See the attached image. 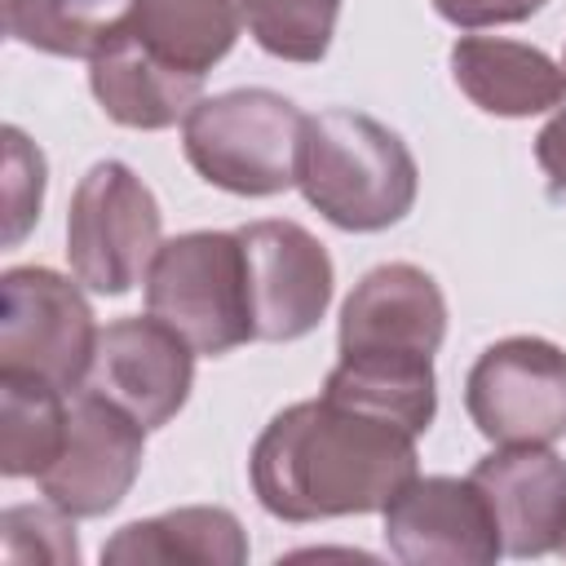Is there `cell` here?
<instances>
[{"mask_svg": "<svg viewBox=\"0 0 566 566\" xmlns=\"http://www.w3.org/2000/svg\"><path fill=\"white\" fill-rule=\"evenodd\" d=\"M256 504L279 522L380 513L416 478V433L340 398L283 407L252 442Z\"/></svg>", "mask_w": 566, "mask_h": 566, "instance_id": "cell-1", "label": "cell"}, {"mask_svg": "<svg viewBox=\"0 0 566 566\" xmlns=\"http://www.w3.org/2000/svg\"><path fill=\"white\" fill-rule=\"evenodd\" d=\"M296 186L305 203L349 234L398 226L420 190L411 146L367 111L332 106L305 115Z\"/></svg>", "mask_w": 566, "mask_h": 566, "instance_id": "cell-2", "label": "cell"}, {"mask_svg": "<svg viewBox=\"0 0 566 566\" xmlns=\"http://www.w3.org/2000/svg\"><path fill=\"white\" fill-rule=\"evenodd\" d=\"M305 115L274 88H230L199 97L181 119L190 168L243 199H270L296 186Z\"/></svg>", "mask_w": 566, "mask_h": 566, "instance_id": "cell-3", "label": "cell"}, {"mask_svg": "<svg viewBox=\"0 0 566 566\" xmlns=\"http://www.w3.org/2000/svg\"><path fill=\"white\" fill-rule=\"evenodd\" d=\"M146 314L208 358L256 340L239 230H186L164 239L146 270Z\"/></svg>", "mask_w": 566, "mask_h": 566, "instance_id": "cell-4", "label": "cell"}, {"mask_svg": "<svg viewBox=\"0 0 566 566\" xmlns=\"http://www.w3.org/2000/svg\"><path fill=\"white\" fill-rule=\"evenodd\" d=\"M159 234V199L124 159H97L80 177L66 212V261L88 292L124 296L133 283H146Z\"/></svg>", "mask_w": 566, "mask_h": 566, "instance_id": "cell-5", "label": "cell"}, {"mask_svg": "<svg viewBox=\"0 0 566 566\" xmlns=\"http://www.w3.org/2000/svg\"><path fill=\"white\" fill-rule=\"evenodd\" d=\"M84 283L49 265H13L0 274V367L31 371L75 394L97 354L93 305Z\"/></svg>", "mask_w": 566, "mask_h": 566, "instance_id": "cell-6", "label": "cell"}, {"mask_svg": "<svg viewBox=\"0 0 566 566\" xmlns=\"http://www.w3.org/2000/svg\"><path fill=\"white\" fill-rule=\"evenodd\" d=\"M464 411L495 447L566 438V349L544 336H504L464 376Z\"/></svg>", "mask_w": 566, "mask_h": 566, "instance_id": "cell-7", "label": "cell"}, {"mask_svg": "<svg viewBox=\"0 0 566 566\" xmlns=\"http://www.w3.org/2000/svg\"><path fill=\"white\" fill-rule=\"evenodd\" d=\"M146 424L106 394L80 385L71 394V424L62 455L35 478L40 495L66 517H102L119 509L146 460Z\"/></svg>", "mask_w": 566, "mask_h": 566, "instance_id": "cell-8", "label": "cell"}, {"mask_svg": "<svg viewBox=\"0 0 566 566\" xmlns=\"http://www.w3.org/2000/svg\"><path fill=\"white\" fill-rule=\"evenodd\" d=\"M248 256V301L256 340H301L310 336L336 292V270L327 248L301 221H248L239 226Z\"/></svg>", "mask_w": 566, "mask_h": 566, "instance_id": "cell-9", "label": "cell"}, {"mask_svg": "<svg viewBox=\"0 0 566 566\" xmlns=\"http://www.w3.org/2000/svg\"><path fill=\"white\" fill-rule=\"evenodd\" d=\"M385 544L407 566H491L504 557L495 513L473 478H411L385 509Z\"/></svg>", "mask_w": 566, "mask_h": 566, "instance_id": "cell-10", "label": "cell"}, {"mask_svg": "<svg viewBox=\"0 0 566 566\" xmlns=\"http://www.w3.org/2000/svg\"><path fill=\"white\" fill-rule=\"evenodd\" d=\"M447 336V296L438 279L411 261L367 270L340 305L336 349L354 358L433 363Z\"/></svg>", "mask_w": 566, "mask_h": 566, "instance_id": "cell-11", "label": "cell"}, {"mask_svg": "<svg viewBox=\"0 0 566 566\" xmlns=\"http://www.w3.org/2000/svg\"><path fill=\"white\" fill-rule=\"evenodd\" d=\"M84 385L119 402L146 429H164L190 398L195 349L155 314L115 318L97 332V354Z\"/></svg>", "mask_w": 566, "mask_h": 566, "instance_id": "cell-12", "label": "cell"}, {"mask_svg": "<svg viewBox=\"0 0 566 566\" xmlns=\"http://www.w3.org/2000/svg\"><path fill=\"white\" fill-rule=\"evenodd\" d=\"M469 478L482 486L504 553L509 557H544L566 539V460L539 442L495 447L482 455Z\"/></svg>", "mask_w": 566, "mask_h": 566, "instance_id": "cell-13", "label": "cell"}, {"mask_svg": "<svg viewBox=\"0 0 566 566\" xmlns=\"http://www.w3.org/2000/svg\"><path fill=\"white\" fill-rule=\"evenodd\" d=\"M88 88H93L97 106L106 111V119H115L119 128L159 133L190 115V106L203 93V75L181 71L168 57H159L124 22L88 57Z\"/></svg>", "mask_w": 566, "mask_h": 566, "instance_id": "cell-14", "label": "cell"}, {"mask_svg": "<svg viewBox=\"0 0 566 566\" xmlns=\"http://www.w3.org/2000/svg\"><path fill=\"white\" fill-rule=\"evenodd\" d=\"M447 62L455 88L486 115L531 119L566 106V66L535 44L504 35H460Z\"/></svg>", "mask_w": 566, "mask_h": 566, "instance_id": "cell-15", "label": "cell"}, {"mask_svg": "<svg viewBox=\"0 0 566 566\" xmlns=\"http://www.w3.org/2000/svg\"><path fill=\"white\" fill-rule=\"evenodd\" d=\"M106 566H172V562H195V566H243L248 562V531L239 517L221 504H186L168 509L142 522L119 526L102 544Z\"/></svg>", "mask_w": 566, "mask_h": 566, "instance_id": "cell-16", "label": "cell"}, {"mask_svg": "<svg viewBox=\"0 0 566 566\" xmlns=\"http://www.w3.org/2000/svg\"><path fill=\"white\" fill-rule=\"evenodd\" d=\"M128 27L159 57L208 80V71L234 49L243 13L239 0H133Z\"/></svg>", "mask_w": 566, "mask_h": 566, "instance_id": "cell-17", "label": "cell"}, {"mask_svg": "<svg viewBox=\"0 0 566 566\" xmlns=\"http://www.w3.org/2000/svg\"><path fill=\"white\" fill-rule=\"evenodd\" d=\"M71 394L31 371L0 367V473L40 478L66 442Z\"/></svg>", "mask_w": 566, "mask_h": 566, "instance_id": "cell-18", "label": "cell"}, {"mask_svg": "<svg viewBox=\"0 0 566 566\" xmlns=\"http://www.w3.org/2000/svg\"><path fill=\"white\" fill-rule=\"evenodd\" d=\"M327 398L354 402L363 411H376L385 420H398L416 438L438 416V380L433 363H402V358H354L340 354L336 367L323 380Z\"/></svg>", "mask_w": 566, "mask_h": 566, "instance_id": "cell-19", "label": "cell"}, {"mask_svg": "<svg viewBox=\"0 0 566 566\" xmlns=\"http://www.w3.org/2000/svg\"><path fill=\"white\" fill-rule=\"evenodd\" d=\"M133 13V0H4V31L49 57H93Z\"/></svg>", "mask_w": 566, "mask_h": 566, "instance_id": "cell-20", "label": "cell"}, {"mask_svg": "<svg viewBox=\"0 0 566 566\" xmlns=\"http://www.w3.org/2000/svg\"><path fill=\"white\" fill-rule=\"evenodd\" d=\"M248 35L279 62H323L340 0H239Z\"/></svg>", "mask_w": 566, "mask_h": 566, "instance_id": "cell-21", "label": "cell"}, {"mask_svg": "<svg viewBox=\"0 0 566 566\" xmlns=\"http://www.w3.org/2000/svg\"><path fill=\"white\" fill-rule=\"evenodd\" d=\"M0 553L4 562H80L75 517H66L57 504H9L0 517Z\"/></svg>", "mask_w": 566, "mask_h": 566, "instance_id": "cell-22", "label": "cell"}, {"mask_svg": "<svg viewBox=\"0 0 566 566\" xmlns=\"http://www.w3.org/2000/svg\"><path fill=\"white\" fill-rule=\"evenodd\" d=\"M44 203V155L27 142L22 128H4V243H22V234L40 221Z\"/></svg>", "mask_w": 566, "mask_h": 566, "instance_id": "cell-23", "label": "cell"}, {"mask_svg": "<svg viewBox=\"0 0 566 566\" xmlns=\"http://www.w3.org/2000/svg\"><path fill=\"white\" fill-rule=\"evenodd\" d=\"M548 0H433L438 18H447L451 27L464 31H482V27H513L526 22L531 13H539Z\"/></svg>", "mask_w": 566, "mask_h": 566, "instance_id": "cell-24", "label": "cell"}, {"mask_svg": "<svg viewBox=\"0 0 566 566\" xmlns=\"http://www.w3.org/2000/svg\"><path fill=\"white\" fill-rule=\"evenodd\" d=\"M535 164L557 199H566V106L548 115V124L535 133Z\"/></svg>", "mask_w": 566, "mask_h": 566, "instance_id": "cell-25", "label": "cell"}, {"mask_svg": "<svg viewBox=\"0 0 566 566\" xmlns=\"http://www.w3.org/2000/svg\"><path fill=\"white\" fill-rule=\"evenodd\" d=\"M557 553H562V557H566V539H562V548H557Z\"/></svg>", "mask_w": 566, "mask_h": 566, "instance_id": "cell-26", "label": "cell"}, {"mask_svg": "<svg viewBox=\"0 0 566 566\" xmlns=\"http://www.w3.org/2000/svg\"><path fill=\"white\" fill-rule=\"evenodd\" d=\"M562 66H566V53H562Z\"/></svg>", "mask_w": 566, "mask_h": 566, "instance_id": "cell-27", "label": "cell"}]
</instances>
